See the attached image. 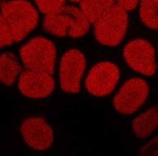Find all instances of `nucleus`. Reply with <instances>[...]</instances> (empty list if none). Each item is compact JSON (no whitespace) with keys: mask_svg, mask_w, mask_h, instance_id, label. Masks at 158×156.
Wrapping results in <instances>:
<instances>
[{"mask_svg":"<svg viewBox=\"0 0 158 156\" xmlns=\"http://www.w3.org/2000/svg\"><path fill=\"white\" fill-rule=\"evenodd\" d=\"M158 128V104L142 113L132 121L133 134L139 138L149 137Z\"/></svg>","mask_w":158,"mask_h":156,"instance_id":"obj_11","label":"nucleus"},{"mask_svg":"<svg viewBox=\"0 0 158 156\" xmlns=\"http://www.w3.org/2000/svg\"><path fill=\"white\" fill-rule=\"evenodd\" d=\"M43 25L46 32L56 37L81 38L90 31L91 22L80 8L65 5L57 12L46 14Z\"/></svg>","mask_w":158,"mask_h":156,"instance_id":"obj_1","label":"nucleus"},{"mask_svg":"<svg viewBox=\"0 0 158 156\" xmlns=\"http://www.w3.org/2000/svg\"><path fill=\"white\" fill-rule=\"evenodd\" d=\"M85 69V55L79 49H70L64 53L59 66V80L61 89L71 94L79 93Z\"/></svg>","mask_w":158,"mask_h":156,"instance_id":"obj_7","label":"nucleus"},{"mask_svg":"<svg viewBox=\"0 0 158 156\" xmlns=\"http://www.w3.org/2000/svg\"><path fill=\"white\" fill-rule=\"evenodd\" d=\"M5 2H6V0H0V8L5 5Z\"/></svg>","mask_w":158,"mask_h":156,"instance_id":"obj_19","label":"nucleus"},{"mask_svg":"<svg viewBox=\"0 0 158 156\" xmlns=\"http://www.w3.org/2000/svg\"><path fill=\"white\" fill-rule=\"evenodd\" d=\"M117 4H118L120 7H123L126 11H132L135 10L136 7L138 6L139 1L140 0H116Z\"/></svg>","mask_w":158,"mask_h":156,"instance_id":"obj_18","label":"nucleus"},{"mask_svg":"<svg viewBox=\"0 0 158 156\" xmlns=\"http://www.w3.org/2000/svg\"><path fill=\"white\" fill-rule=\"evenodd\" d=\"M34 2L41 13L50 14L63 8L66 0H34Z\"/></svg>","mask_w":158,"mask_h":156,"instance_id":"obj_15","label":"nucleus"},{"mask_svg":"<svg viewBox=\"0 0 158 156\" xmlns=\"http://www.w3.org/2000/svg\"><path fill=\"white\" fill-rule=\"evenodd\" d=\"M126 64L133 71L151 76L156 73L157 62L153 46L144 39H135L126 44L123 51Z\"/></svg>","mask_w":158,"mask_h":156,"instance_id":"obj_8","label":"nucleus"},{"mask_svg":"<svg viewBox=\"0 0 158 156\" xmlns=\"http://www.w3.org/2000/svg\"><path fill=\"white\" fill-rule=\"evenodd\" d=\"M20 133L28 147L39 151L48 149L54 140L51 126L39 116L26 119L20 126Z\"/></svg>","mask_w":158,"mask_h":156,"instance_id":"obj_10","label":"nucleus"},{"mask_svg":"<svg viewBox=\"0 0 158 156\" xmlns=\"http://www.w3.org/2000/svg\"><path fill=\"white\" fill-rule=\"evenodd\" d=\"M149 96V85L142 78H132L120 87L113 99L114 109L124 115H131L144 104Z\"/></svg>","mask_w":158,"mask_h":156,"instance_id":"obj_5","label":"nucleus"},{"mask_svg":"<svg viewBox=\"0 0 158 156\" xmlns=\"http://www.w3.org/2000/svg\"><path fill=\"white\" fill-rule=\"evenodd\" d=\"M119 78L118 66L110 61H102L90 69L85 79V88L94 96H106L114 91Z\"/></svg>","mask_w":158,"mask_h":156,"instance_id":"obj_6","label":"nucleus"},{"mask_svg":"<svg viewBox=\"0 0 158 156\" xmlns=\"http://www.w3.org/2000/svg\"><path fill=\"white\" fill-rule=\"evenodd\" d=\"M56 81L51 73L25 69L20 73L18 79L19 92L26 98L45 99L54 91Z\"/></svg>","mask_w":158,"mask_h":156,"instance_id":"obj_9","label":"nucleus"},{"mask_svg":"<svg viewBox=\"0 0 158 156\" xmlns=\"http://www.w3.org/2000/svg\"><path fill=\"white\" fill-rule=\"evenodd\" d=\"M21 73V64L13 53H2L0 55V82L12 86Z\"/></svg>","mask_w":158,"mask_h":156,"instance_id":"obj_12","label":"nucleus"},{"mask_svg":"<svg viewBox=\"0 0 158 156\" xmlns=\"http://www.w3.org/2000/svg\"><path fill=\"white\" fill-rule=\"evenodd\" d=\"M14 42L20 41L38 25L39 14L35 7L27 0H11L1 7Z\"/></svg>","mask_w":158,"mask_h":156,"instance_id":"obj_3","label":"nucleus"},{"mask_svg":"<svg viewBox=\"0 0 158 156\" xmlns=\"http://www.w3.org/2000/svg\"><path fill=\"white\" fill-rule=\"evenodd\" d=\"M139 17L146 27L158 29V0H140Z\"/></svg>","mask_w":158,"mask_h":156,"instance_id":"obj_14","label":"nucleus"},{"mask_svg":"<svg viewBox=\"0 0 158 156\" xmlns=\"http://www.w3.org/2000/svg\"><path fill=\"white\" fill-rule=\"evenodd\" d=\"M114 1L116 0H81L80 10L85 14L87 20L91 24H94L100 15H103L110 7L114 5Z\"/></svg>","mask_w":158,"mask_h":156,"instance_id":"obj_13","label":"nucleus"},{"mask_svg":"<svg viewBox=\"0 0 158 156\" xmlns=\"http://www.w3.org/2000/svg\"><path fill=\"white\" fill-rule=\"evenodd\" d=\"M57 51L52 41L44 37H35L20 48V60L27 69L53 74Z\"/></svg>","mask_w":158,"mask_h":156,"instance_id":"obj_4","label":"nucleus"},{"mask_svg":"<svg viewBox=\"0 0 158 156\" xmlns=\"http://www.w3.org/2000/svg\"><path fill=\"white\" fill-rule=\"evenodd\" d=\"M13 42V37H12L11 31L8 28L6 19L2 15V13H0V48H2L5 46H10Z\"/></svg>","mask_w":158,"mask_h":156,"instance_id":"obj_16","label":"nucleus"},{"mask_svg":"<svg viewBox=\"0 0 158 156\" xmlns=\"http://www.w3.org/2000/svg\"><path fill=\"white\" fill-rule=\"evenodd\" d=\"M139 154L142 156H158V136L143 146Z\"/></svg>","mask_w":158,"mask_h":156,"instance_id":"obj_17","label":"nucleus"},{"mask_svg":"<svg viewBox=\"0 0 158 156\" xmlns=\"http://www.w3.org/2000/svg\"><path fill=\"white\" fill-rule=\"evenodd\" d=\"M129 26L127 11L117 5L111 6L93 24L94 38L109 47L118 46L124 39Z\"/></svg>","mask_w":158,"mask_h":156,"instance_id":"obj_2","label":"nucleus"},{"mask_svg":"<svg viewBox=\"0 0 158 156\" xmlns=\"http://www.w3.org/2000/svg\"><path fill=\"white\" fill-rule=\"evenodd\" d=\"M70 1H72V2H80L81 0H70Z\"/></svg>","mask_w":158,"mask_h":156,"instance_id":"obj_20","label":"nucleus"}]
</instances>
